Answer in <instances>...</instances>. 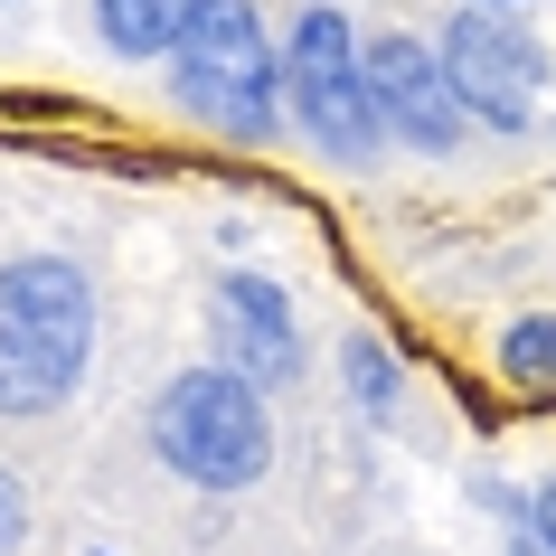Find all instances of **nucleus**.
<instances>
[{
  "mask_svg": "<svg viewBox=\"0 0 556 556\" xmlns=\"http://www.w3.org/2000/svg\"><path fill=\"white\" fill-rule=\"evenodd\" d=\"M471 10H528V0H471Z\"/></svg>",
  "mask_w": 556,
  "mask_h": 556,
  "instance_id": "nucleus-13",
  "label": "nucleus"
},
{
  "mask_svg": "<svg viewBox=\"0 0 556 556\" xmlns=\"http://www.w3.org/2000/svg\"><path fill=\"white\" fill-rule=\"evenodd\" d=\"M443 76H453V104H463L471 123H491V132H519V123H538V94H547V48L509 20V10H453L434 38Z\"/></svg>",
  "mask_w": 556,
  "mask_h": 556,
  "instance_id": "nucleus-5",
  "label": "nucleus"
},
{
  "mask_svg": "<svg viewBox=\"0 0 556 556\" xmlns=\"http://www.w3.org/2000/svg\"><path fill=\"white\" fill-rule=\"evenodd\" d=\"M170 94L236 151L274 142V104H283V48L264 29L255 0H189L170 38Z\"/></svg>",
  "mask_w": 556,
  "mask_h": 556,
  "instance_id": "nucleus-3",
  "label": "nucleus"
},
{
  "mask_svg": "<svg viewBox=\"0 0 556 556\" xmlns=\"http://www.w3.org/2000/svg\"><path fill=\"white\" fill-rule=\"evenodd\" d=\"M368 94H378V123L396 151H425V161H443V151H463L471 114L453 104V76H443V58L425 48V38H368Z\"/></svg>",
  "mask_w": 556,
  "mask_h": 556,
  "instance_id": "nucleus-7",
  "label": "nucleus"
},
{
  "mask_svg": "<svg viewBox=\"0 0 556 556\" xmlns=\"http://www.w3.org/2000/svg\"><path fill=\"white\" fill-rule=\"evenodd\" d=\"M142 434H151V463L170 471V481L217 491V500L255 491L264 471H274V406H264L255 378H236V368H217V358L161 378Z\"/></svg>",
  "mask_w": 556,
  "mask_h": 556,
  "instance_id": "nucleus-2",
  "label": "nucleus"
},
{
  "mask_svg": "<svg viewBox=\"0 0 556 556\" xmlns=\"http://www.w3.org/2000/svg\"><path fill=\"white\" fill-rule=\"evenodd\" d=\"M207 350H217V368H236V378H255V387H293L302 378L293 293L274 274H255V264H227L207 283Z\"/></svg>",
  "mask_w": 556,
  "mask_h": 556,
  "instance_id": "nucleus-6",
  "label": "nucleus"
},
{
  "mask_svg": "<svg viewBox=\"0 0 556 556\" xmlns=\"http://www.w3.org/2000/svg\"><path fill=\"white\" fill-rule=\"evenodd\" d=\"M538 547L556 556V481H538Z\"/></svg>",
  "mask_w": 556,
  "mask_h": 556,
  "instance_id": "nucleus-12",
  "label": "nucleus"
},
{
  "mask_svg": "<svg viewBox=\"0 0 556 556\" xmlns=\"http://www.w3.org/2000/svg\"><path fill=\"white\" fill-rule=\"evenodd\" d=\"M94 274L76 255H10L0 264V415L38 425L94 368Z\"/></svg>",
  "mask_w": 556,
  "mask_h": 556,
  "instance_id": "nucleus-1",
  "label": "nucleus"
},
{
  "mask_svg": "<svg viewBox=\"0 0 556 556\" xmlns=\"http://www.w3.org/2000/svg\"><path fill=\"white\" fill-rule=\"evenodd\" d=\"M340 396H350L358 425H396V406H406V368H396V350H387L378 330H350V340H340Z\"/></svg>",
  "mask_w": 556,
  "mask_h": 556,
  "instance_id": "nucleus-8",
  "label": "nucleus"
},
{
  "mask_svg": "<svg viewBox=\"0 0 556 556\" xmlns=\"http://www.w3.org/2000/svg\"><path fill=\"white\" fill-rule=\"evenodd\" d=\"M86 556H123V547H86Z\"/></svg>",
  "mask_w": 556,
  "mask_h": 556,
  "instance_id": "nucleus-14",
  "label": "nucleus"
},
{
  "mask_svg": "<svg viewBox=\"0 0 556 556\" xmlns=\"http://www.w3.org/2000/svg\"><path fill=\"white\" fill-rule=\"evenodd\" d=\"M179 10H189V0H94V38H104L114 58H170Z\"/></svg>",
  "mask_w": 556,
  "mask_h": 556,
  "instance_id": "nucleus-9",
  "label": "nucleus"
},
{
  "mask_svg": "<svg viewBox=\"0 0 556 556\" xmlns=\"http://www.w3.org/2000/svg\"><path fill=\"white\" fill-rule=\"evenodd\" d=\"M283 114L302 123V142L340 161V170H378L387 123L368 94V38L350 29V10L312 0L293 29H283Z\"/></svg>",
  "mask_w": 556,
  "mask_h": 556,
  "instance_id": "nucleus-4",
  "label": "nucleus"
},
{
  "mask_svg": "<svg viewBox=\"0 0 556 556\" xmlns=\"http://www.w3.org/2000/svg\"><path fill=\"white\" fill-rule=\"evenodd\" d=\"M500 378L509 387H556V312L500 321Z\"/></svg>",
  "mask_w": 556,
  "mask_h": 556,
  "instance_id": "nucleus-10",
  "label": "nucleus"
},
{
  "mask_svg": "<svg viewBox=\"0 0 556 556\" xmlns=\"http://www.w3.org/2000/svg\"><path fill=\"white\" fill-rule=\"evenodd\" d=\"M29 519H38V509H29V481L0 463V556H20V547H29Z\"/></svg>",
  "mask_w": 556,
  "mask_h": 556,
  "instance_id": "nucleus-11",
  "label": "nucleus"
}]
</instances>
